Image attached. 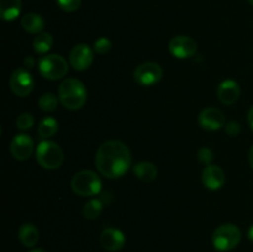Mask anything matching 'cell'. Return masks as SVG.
Here are the masks:
<instances>
[{
  "label": "cell",
  "mask_w": 253,
  "mask_h": 252,
  "mask_svg": "<svg viewBox=\"0 0 253 252\" xmlns=\"http://www.w3.org/2000/svg\"><path fill=\"white\" fill-rule=\"evenodd\" d=\"M131 152L120 141H106L96 151L95 166L101 175L116 179L125 174L131 166Z\"/></svg>",
  "instance_id": "obj_1"
},
{
  "label": "cell",
  "mask_w": 253,
  "mask_h": 252,
  "mask_svg": "<svg viewBox=\"0 0 253 252\" xmlns=\"http://www.w3.org/2000/svg\"><path fill=\"white\" fill-rule=\"evenodd\" d=\"M58 98L62 105L69 110H78L86 103L88 91L83 82L76 78L64 79L58 89Z\"/></svg>",
  "instance_id": "obj_2"
},
{
  "label": "cell",
  "mask_w": 253,
  "mask_h": 252,
  "mask_svg": "<svg viewBox=\"0 0 253 252\" xmlns=\"http://www.w3.org/2000/svg\"><path fill=\"white\" fill-rule=\"evenodd\" d=\"M35 153H36L37 162L44 169H58L63 165V150H62L58 143L53 142V141L44 140L42 142H40L37 145Z\"/></svg>",
  "instance_id": "obj_3"
},
{
  "label": "cell",
  "mask_w": 253,
  "mask_h": 252,
  "mask_svg": "<svg viewBox=\"0 0 253 252\" xmlns=\"http://www.w3.org/2000/svg\"><path fill=\"white\" fill-rule=\"evenodd\" d=\"M71 187L76 194L91 197L101 192V179L93 170H81L73 175Z\"/></svg>",
  "instance_id": "obj_4"
},
{
  "label": "cell",
  "mask_w": 253,
  "mask_h": 252,
  "mask_svg": "<svg viewBox=\"0 0 253 252\" xmlns=\"http://www.w3.org/2000/svg\"><path fill=\"white\" fill-rule=\"evenodd\" d=\"M241 241V231L234 224H224L212 234V245L217 251L226 252L234 250Z\"/></svg>",
  "instance_id": "obj_5"
},
{
  "label": "cell",
  "mask_w": 253,
  "mask_h": 252,
  "mask_svg": "<svg viewBox=\"0 0 253 252\" xmlns=\"http://www.w3.org/2000/svg\"><path fill=\"white\" fill-rule=\"evenodd\" d=\"M39 72L43 78L58 81L68 72V62L58 54H46L40 59Z\"/></svg>",
  "instance_id": "obj_6"
},
{
  "label": "cell",
  "mask_w": 253,
  "mask_h": 252,
  "mask_svg": "<svg viewBox=\"0 0 253 252\" xmlns=\"http://www.w3.org/2000/svg\"><path fill=\"white\" fill-rule=\"evenodd\" d=\"M34 78L31 73L25 68H17L10 77L9 85L12 93L20 98H25L34 90Z\"/></svg>",
  "instance_id": "obj_7"
},
{
  "label": "cell",
  "mask_w": 253,
  "mask_h": 252,
  "mask_svg": "<svg viewBox=\"0 0 253 252\" xmlns=\"http://www.w3.org/2000/svg\"><path fill=\"white\" fill-rule=\"evenodd\" d=\"M163 71L160 64L155 62H146L140 64L133 72L136 83L143 86H151L157 84L162 79Z\"/></svg>",
  "instance_id": "obj_8"
},
{
  "label": "cell",
  "mask_w": 253,
  "mask_h": 252,
  "mask_svg": "<svg viewBox=\"0 0 253 252\" xmlns=\"http://www.w3.org/2000/svg\"><path fill=\"white\" fill-rule=\"evenodd\" d=\"M170 54L175 58L185 59L190 58L197 53L198 44L192 37L185 36V35H179V36L173 37L168 44Z\"/></svg>",
  "instance_id": "obj_9"
},
{
  "label": "cell",
  "mask_w": 253,
  "mask_h": 252,
  "mask_svg": "<svg viewBox=\"0 0 253 252\" xmlns=\"http://www.w3.org/2000/svg\"><path fill=\"white\" fill-rule=\"evenodd\" d=\"M93 61V49L85 43L76 44L69 53V63L76 71H85L91 66Z\"/></svg>",
  "instance_id": "obj_10"
},
{
  "label": "cell",
  "mask_w": 253,
  "mask_h": 252,
  "mask_svg": "<svg viewBox=\"0 0 253 252\" xmlns=\"http://www.w3.org/2000/svg\"><path fill=\"white\" fill-rule=\"evenodd\" d=\"M10 152L17 161H26L34 152V140L26 133L14 136L10 142Z\"/></svg>",
  "instance_id": "obj_11"
},
{
  "label": "cell",
  "mask_w": 253,
  "mask_h": 252,
  "mask_svg": "<svg viewBox=\"0 0 253 252\" xmlns=\"http://www.w3.org/2000/svg\"><path fill=\"white\" fill-rule=\"evenodd\" d=\"M198 121H199V125L208 131L220 130L226 125V119H225L224 113L217 108H205L199 114Z\"/></svg>",
  "instance_id": "obj_12"
},
{
  "label": "cell",
  "mask_w": 253,
  "mask_h": 252,
  "mask_svg": "<svg viewBox=\"0 0 253 252\" xmlns=\"http://www.w3.org/2000/svg\"><path fill=\"white\" fill-rule=\"evenodd\" d=\"M99 241H100V245L106 251L116 252L123 249L126 242V237L121 230L108 227V229L101 231Z\"/></svg>",
  "instance_id": "obj_13"
},
{
  "label": "cell",
  "mask_w": 253,
  "mask_h": 252,
  "mask_svg": "<svg viewBox=\"0 0 253 252\" xmlns=\"http://www.w3.org/2000/svg\"><path fill=\"white\" fill-rule=\"evenodd\" d=\"M203 184L205 188L210 190H217L222 188V185L226 182V175L222 168L219 166L209 165L204 168L202 174Z\"/></svg>",
  "instance_id": "obj_14"
},
{
  "label": "cell",
  "mask_w": 253,
  "mask_h": 252,
  "mask_svg": "<svg viewBox=\"0 0 253 252\" xmlns=\"http://www.w3.org/2000/svg\"><path fill=\"white\" fill-rule=\"evenodd\" d=\"M240 96V85L232 79L224 81L217 88V98L225 105H232Z\"/></svg>",
  "instance_id": "obj_15"
},
{
  "label": "cell",
  "mask_w": 253,
  "mask_h": 252,
  "mask_svg": "<svg viewBox=\"0 0 253 252\" xmlns=\"http://www.w3.org/2000/svg\"><path fill=\"white\" fill-rule=\"evenodd\" d=\"M21 0H0V15L5 21H14L21 12Z\"/></svg>",
  "instance_id": "obj_16"
},
{
  "label": "cell",
  "mask_w": 253,
  "mask_h": 252,
  "mask_svg": "<svg viewBox=\"0 0 253 252\" xmlns=\"http://www.w3.org/2000/svg\"><path fill=\"white\" fill-rule=\"evenodd\" d=\"M133 173H135V175L140 180H142V182L145 183H150L156 179V177H157L158 174V169L152 162L143 161V162L135 165V167H133Z\"/></svg>",
  "instance_id": "obj_17"
},
{
  "label": "cell",
  "mask_w": 253,
  "mask_h": 252,
  "mask_svg": "<svg viewBox=\"0 0 253 252\" xmlns=\"http://www.w3.org/2000/svg\"><path fill=\"white\" fill-rule=\"evenodd\" d=\"M40 232L37 227L34 224H26L21 225L19 229V240L24 246L26 247H34L35 245L39 242Z\"/></svg>",
  "instance_id": "obj_18"
},
{
  "label": "cell",
  "mask_w": 253,
  "mask_h": 252,
  "mask_svg": "<svg viewBox=\"0 0 253 252\" xmlns=\"http://www.w3.org/2000/svg\"><path fill=\"white\" fill-rule=\"evenodd\" d=\"M21 26L29 34H40L44 29V20L41 15L30 12L21 17Z\"/></svg>",
  "instance_id": "obj_19"
},
{
  "label": "cell",
  "mask_w": 253,
  "mask_h": 252,
  "mask_svg": "<svg viewBox=\"0 0 253 252\" xmlns=\"http://www.w3.org/2000/svg\"><path fill=\"white\" fill-rule=\"evenodd\" d=\"M32 46H34L35 52L37 54L47 53L53 46V37L48 32H40L34 39Z\"/></svg>",
  "instance_id": "obj_20"
},
{
  "label": "cell",
  "mask_w": 253,
  "mask_h": 252,
  "mask_svg": "<svg viewBox=\"0 0 253 252\" xmlns=\"http://www.w3.org/2000/svg\"><path fill=\"white\" fill-rule=\"evenodd\" d=\"M58 121L54 118H51V116H46V118L42 119L39 124V135L41 138H49L52 136H54L58 131Z\"/></svg>",
  "instance_id": "obj_21"
},
{
  "label": "cell",
  "mask_w": 253,
  "mask_h": 252,
  "mask_svg": "<svg viewBox=\"0 0 253 252\" xmlns=\"http://www.w3.org/2000/svg\"><path fill=\"white\" fill-rule=\"evenodd\" d=\"M104 202L103 199H90L83 207V215L88 220H95L103 212Z\"/></svg>",
  "instance_id": "obj_22"
},
{
  "label": "cell",
  "mask_w": 253,
  "mask_h": 252,
  "mask_svg": "<svg viewBox=\"0 0 253 252\" xmlns=\"http://www.w3.org/2000/svg\"><path fill=\"white\" fill-rule=\"evenodd\" d=\"M59 98H57L54 94L52 93H46L39 99V108L41 110L49 113V111H54L58 106Z\"/></svg>",
  "instance_id": "obj_23"
},
{
  "label": "cell",
  "mask_w": 253,
  "mask_h": 252,
  "mask_svg": "<svg viewBox=\"0 0 253 252\" xmlns=\"http://www.w3.org/2000/svg\"><path fill=\"white\" fill-rule=\"evenodd\" d=\"M35 119L32 114L30 113H22L17 116L16 119V127L21 131L30 130L34 126Z\"/></svg>",
  "instance_id": "obj_24"
},
{
  "label": "cell",
  "mask_w": 253,
  "mask_h": 252,
  "mask_svg": "<svg viewBox=\"0 0 253 252\" xmlns=\"http://www.w3.org/2000/svg\"><path fill=\"white\" fill-rule=\"evenodd\" d=\"M57 5L66 12H73L81 7L82 0H56Z\"/></svg>",
  "instance_id": "obj_25"
},
{
  "label": "cell",
  "mask_w": 253,
  "mask_h": 252,
  "mask_svg": "<svg viewBox=\"0 0 253 252\" xmlns=\"http://www.w3.org/2000/svg\"><path fill=\"white\" fill-rule=\"evenodd\" d=\"M111 49V41L106 37H100L94 43V51L99 54H106Z\"/></svg>",
  "instance_id": "obj_26"
},
{
  "label": "cell",
  "mask_w": 253,
  "mask_h": 252,
  "mask_svg": "<svg viewBox=\"0 0 253 252\" xmlns=\"http://www.w3.org/2000/svg\"><path fill=\"white\" fill-rule=\"evenodd\" d=\"M198 160L202 163H204V165L209 166L211 163V161L214 160V153H212V151L210 148L203 147L198 151Z\"/></svg>",
  "instance_id": "obj_27"
},
{
  "label": "cell",
  "mask_w": 253,
  "mask_h": 252,
  "mask_svg": "<svg viewBox=\"0 0 253 252\" xmlns=\"http://www.w3.org/2000/svg\"><path fill=\"white\" fill-rule=\"evenodd\" d=\"M225 130H226L227 135L230 136H237L241 132V125L236 121H229V123L225 125Z\"/></svg>",
  "instance_id": "obj_28"
},
{
  "label": "cell",
  "mask_w": 253,
  "mask_h": 252,
  "mask_svg": "<svg viewBox=\"0 0 253 252\" xmlns=\"http://www.w3.org/2000/svg\"><path fill=\"white\" fill-rule=\"evenodd\" d=\"M24 64H25V67H26V68H32V67H34V64H35L34 58H32V57H26V58H25V61H24Z\"/></svg>",
  "instance_id": "obj_29"
},
{
  "label": "cell",
  "mask_w": 253,
  "mask_h": 252,
  "mask_svg": "<svg viewBox=\"0 0 253 252\" xmlns=\"http://www.w3.org/2000/svg\"><path fill=\"white\" fill-rule=\"evenodd\" d=\"M247 121H249L250 127L253 130V106L249 110V114H247Z\"/></svg>",
  "instance_id": "obj_30"
},
{
  "label": "cell",
  "mask_w": 253,
  "mask_h": 252,
  "mask_svg": "<svg viewBox=\"0 0 253 252\" xmlns=\"http://www.w3.org/2000/svg\"><path fill=\"white\" fill-rule=\"evenodd\" d=\"M249 161H250V166H251L252 169H253V146L251 147V150H250V153H249Z\"/></svg>",
  "instance_id": "obj_31"
},
{
  "label": "cell",
  "mask_w": 253,
  "mask_h": 252,
  "mask_svg": "<svg viewBox=\"0 0 253 252\" xmlns=\"http://www.w3.org/2000/svg\"><path fill=\"white\" fill-rule=\"evenodd\" d=\"M247 236H249L250 241L253 242V225L249 229V232H247Z\"/></svg>",
  "instance_id": "obj_32"
},
{
  "label": "cell",
  "mask_w": 253,
  "mask_h": 252,
  "mask_svg": "<svg viewBox=\"0 0 253 252\" xmlns=\"http://www.w3.org/2000/svg\"><path fill=\"white\" fill-rule=\"evenodd\" d=\"M30 252H46V251H44V250H42V249H35V250H31Z\"/></svg>",
  "instance_id": "obj_33"
},
{
  "label": "cell",
  "mask_w": 253,
  "mask_h": 252,
  "mask_svg": "<svg viewBox=\"0 0 253 252\" xmlns=\"http://www.w3.org/2000/svg\"><path fill=\"white\" fill-rule=\"evenodd\" d=\"M249 2H250V4H251L252 6H253V0H249Z\"/></svg>",
  "instance_id": "obj_34"
}]
</instances>
